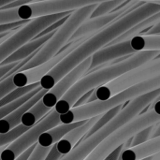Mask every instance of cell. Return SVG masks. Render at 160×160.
Returning <instances> with one entry per match:
<instances>
[{"label":"cell","instance_id":"cell-1","mask_svg":"<svg viewBox=\"0 0 160 160\" xmlns=\"http://www.w3.org/2000/svg\"><path fill=\"white\" fill-rule=\"evenodd\" d=\"M159 11L160 3L145 2L120 16L100 31L87 38L69 54L61 60L40 80L39 86L47 91L50 90L62 78H64L84 60L91 57L95 52L108 46L112 40L135 24Z\"/></svg>","mask_w":160,"mask_h":160},{"label":"cell","instance_id":"cell-2","mask_svg":"<svg viewBox=\"0 0 160 160\" xmlns=\"http://www.w3.org/2000/svg\"><path fill=\"white\" fill-rule=\"evenodd\" d=\"M160 51H141L126 57V59L89 72L77 81L57 102L53 110L59 114L68 112L76 101L85 93L102 86L137 67L156 58Z\"/></svg>","mask_w":160,"mask_h":160},{"label":"cell","instance_id":"cell-3","mask_svg":"<svg viewBox=\"0 0 160 160\" xmlns=\"http://www.w3.org/2000/svg\"><path fill=\"white\" fill-rule=\"evenodd\" d=\"M159 95L160 88L131 100V102H129L128 105L122 109L121 112L105 127L100 128L89 138L82 140L68 154L62 157L59 160H84L105 139H107L111 134L115 132L125 124L139 115V113L144 108H146V106L155 101V99Z\"/></svg>","mask_w":160,"mask_h":160},{"label":"cell","instance_id":"cell-4","mask_svg":"<svg viewBox=\"0 0 160 160\" xmlns=\"http://www.w3.org/2000/svg\"><path fill=\"white\" fill-rule=\"evenodd\" d=\"M159 88L160 75H158L155 78L134 84L107 100H96L80 107H73L68 112L59 115L60 124H72L88 120L95 116L100 115L116 106L123 105L128 100H133Z\"/></svg>","mask_w":160,"mask_h":160},{"label":"cell","instance_id":"cell-5","mask_svg":"<svg viewBox=\"0 0 160 160\" xmlns=\"http://www.w3.org/2000/svg\"><path fill=\"white\" fill-rule=\"evenodd\" d=\"M97 5L98 4L85 6L72 11L68 19L61 24V26L55 30L54 34L50 38V39L37 51L36 54L23 67H22L19 71H23L38 67L56 55L62 50V48L68 43L78 27L84 21L90 18Z\"/></svg>","mask_w":160,"mask_h":160},{"label":"cell","instance_id":"cell-6","mask_svg":"<svg viewBox=\"0 0 160 160\" xmlns=\"http://www.w3.org/2000/svg\"><path fill=\"white\" fill-rule=\"evenodd\" d=\"M158 75H160V57H156L95 89L88 98L87 103L96 100H107L134 84L155 78Z\"/></svg>","mask_w":160,"mask_h":160},{"label":"cell","instance_id":"cell-7","mask_svg":"<svg viewBox=\"0 0 160 160\" xmlns=\"http://www.w3.org/2000/svg\"><path fill=\"white\" fill-rule=\"evenodd\" d=\"M159 122L160 115L152 110L142 115H137L105 139L84 160H104L114 149L125 143L136 133Z\"/></svg>","mask_w":160,"mask_h":160},{"label":"cell","instance_id":"cell-8","mask_svg":"<svg viewBox=\"0 0 160 160\" xmlns=\"http://www.w3.org/2000/svg\"><path fill=\"white\" fill-rule=\"evenodd\" d=\"M72 11L61 12L30 20L26 24L20 26L0 44V64L15 51L35 38L40 32L60 19L68 16Z\"/></svg>","mask_w":160,"mask_h":160},{"label":"cell","instance_id":"cell-9","mask_svg":"<svg viewBox=\"0 0 160 160\" xmlns=\"http://www.w3.org/2000/svg\"><path fill=\"white\" fill-rule=\"evenodd\" d=\"M58 125H60L59 114L54 110H52L38 124L18 137L5 149L1 150L0 160H15L22 152H24L33 144L37 143L38 137L42 133Z\"/></svg>","mask_w":160,"mask_h":160},{"label":"cell","instance_id":"cell-10","mask_svg":"<svg viewBox=\"0 0 160 160\" xmlns=\"http://www.w3.org/2000/svg\"><path fill=\"white\" fill-rule=\"evenodd\" d=\"M105 0H47L21 6L17 8L19 20L28 21L38 17L74 11L85 6L98 4Z\"/></svg>","mask_w":160,"mask_h":160},{"label":"cell","instance_id":"cell-11","mask_svg":"<svg viewBox=\"0 0 160 160\" xmlns=\"http://www.w3.org/2000/svg\"><path fill=\"white\" fill-rule=\"evenodd\" d=\"M86 38H81L79 39L68 42V44H66L62 48V50L56 55H54L52 58H51L47 62L39 65L38 67L29 68L27 70L15 72L13 74V78H12L14 85L17 88H19V87H24V86H27V85H30V84L39 82L40 80L49 71H51L61 60H63L68 54H69L74 49H76Z\"/></svg>","mask_w":160,"mask_h":160},{"label":"cell","instance_id":"cell-12","mask_svg":"<svg viewBox=\"0 0 160 160\" xmlns=\"http://www.w3.org/2000/svg\"><path fill=\"white\" fill-rule=\"evenodd\" d=\"M143 3H145V2L129 0L127 4H125L124 6L120 7L119 8L115 9L114 11H112L111 13H108V14H105L102 16H98L96 18L87 19L78 27V29L73 34V36L71 37V38L69 39L68 42L79 39L81 38L91 37L92 35L100 31L101 29H103L104 27L109 25L111 22H112L113 21L118 19L120 16L124 15L125 13L128 12L131 9H134L135 8H137L139 6L142 5Z\"/></svg>","mask_w":160,"mask_h":160},{"label":"cell","instance_id":"cell-13","mask_svg":"<svg viewBox=\"0 0 160 160\" xmlns=\"http://www.w3.org/2000/svg\"><path fill=\"white\" fill-rule=\"evenodd\" d=\"M91 65V57L84 60L78 67H76L73 70H71L68 74H67L64 78H62L57 83H55L44 96L40 98L42 104L49 110L52 111L57 102L63 98V96L67 93V91L82 76H84Z\"/></svg>","mask_w":160,"mask_h":160},{"label":"cell","instance_id":"cell-14","mask_svg":"<svg viewBox=\"0 0 160 160\" xmlns=\"http://www.w3.org/2000/svg\"><path fill=\"white\" fill-rule=\"evenodd\" d=\"M135 52H135L130 47L129 40L119 42V43L112 44V45H108L100 49L99 51H98L91 56V65L87 72H90L93 69L102 65L114 62L117 59H120L122 57H127Z\"/></svg>","mask_w":160,"mask_h":160},{"label":"cell","instance_id":"cell-15","mask_svg":"<svg viewBox=\"0 0 160 160\" xmlns=\"http://www.w3.org/2000/svg\"><path fill=\"white\" fill-rule=\"evenodd\" d=\"M47 93V90L41 89L38 93H37L34 97H32L29 100L24 102L22 106L17 108L16 110L9 112L8 115L0 119V134H6L17 128L22 123V115L33 106L35 105L43 96Z\"/></svg>","mask_w":160,"mask_h":160},{"label":"cell","instance_id":"cell-16","mask_svg":"<svg viewBox=\"0 0 160 160\" xmlns=\"http://www.w3.org/2000/svg\"><path fill=\"white\" fill-rule=\"evenodd\" d=\"M99 116L100 115H98V116H95L93 118L86 120V122L83 125H82V126L70 130L68 133H67L57 143H55L58 152L63 157L66 156L67 154H68L76 146V144L80 141H82V138L84 137V135L88 132V130L98 121Z\"/></svg>","mask_w":160,"mask_h":160},{"label":"cell","instance_id":"cell-17","mask_svg":"<svg viewBox=\"0 0 160 160\" xmlns=\"http://www.w3.org/2000/svg\"><path fill=\"white\" fill-rule=\"evenodd\" d=\"M54 32H55V30L49 33V34H47V35H45V36H42L40 38H33L32 40H30L29 42H27L26 44L22 46L20 49L15 51L8 57H7L0 64V66H5V65L12 64V63H15V62H19V61H22V60L29 57L32 53H34L38 49H40L50 39V38L54 34Z\"/></svg>","mask_w":160,"mask_h":160},{"label":"cell","instance_id":"cell-18","mask_svg":"<svg viewBox=\"0 0 160 160\" xmlns=\"http://www.w3.org/2000/svg\"><path fill=\"white\" fill-rule=\"evenodd\" d=\"M85 122H86V120L72 123V124H60V125L51 128L50 130H47L46 132L42 133L38 137L37 144L41 147H44V148H51L52 145L57 143L67 133H68L70 130L83 125Z\"/></svg>","mask_w":160,"mask_h":160},{"label":"cell","instance_id":"cell-19","mask_svg":"<svg viewBox=\"0 0 160 160\" xmlns=\"http://www.w3.org/2000/svg\"><path fill=\"white\" fill-rule=\"evenodd\" d=\"M160 152V136L151 139L145 143L122 151L118 160H141Z\"/></svg>","mask_w":160,"mask_h":160},{"label":"cell","instance_id":"cell-20","mask_svg":"<svg viewBox=\"0 0 160 160\" xmlns=\"http://www.w3.org/2000/svg\"><path fill=\"white\" fill-rule=\"evenodd\" d=\"M160 20V11L155 13L154 15L142 20V22H140L139 23L135 24L134 26H132L130 29H128V31H126L125 33H123L121 36H119L118 38H116L114 40H112L109 45H112V44H116L119 42H123V41H127V40H130L131 38L137 37V36H142L144 35L156 22H158Z\"/></svg>","mask_w":160,"mask_h":160},{"label":"cell","instance_id":"cell-21","mask_svg":"<svg viewBox=\"0 0 160 160\" xmlns=\"http://www.w3.org/2000/svg\"><path fill=\"white\" fill-rule=\"evenodd\" d=\"M130 47L135 52L141 51H160V35L137 36L129 40Z\"/></svg>","mask_w":160,"mask_h":160},{"label":"cell","instance_id":"cell-22","mask_svg":"<svg viewBox=\"0 0 160 160\" xmlns=\"http://www.w3.org/2000/svg\"><path fill=\"white\" fill-rule=\"evenodd\" d=\"M49 110L42 104V102L40 101V99L35 104L33 105L22 117V123L21 125H22L25 128H32L34 127L36 124H38L41 118H43L45 115H47L49 113Z\"/></svg>","mask_w":160,"mask_h":160},{"label":"cell","instance_id":"cell-23","mask_svg":"<svg viewBox=\"0 0 160 160\" xmlns=\"http://www.w3.org/2000/svg\"><path fill=\"white\" fill-rule=\"evenodd\" d=\"M122 107H123V105H119V106H116V107H114V108H112V109L107 111L106 112L102 113V114L99 116V118L98 119V121L93 125V127H92V128L88 130V132L84 135L83 140L89 138V137L92 136L94 133H96L97 131H98L100 128H102L103 127H105L109 122H111V121H112V119L121 112V110L123 109ZM82 141H81V142H82Z\"/></svg>","mask_w":160,"mask_h":160},{"label":"cell","instance_id":"cell-24","mask_svg":"<svg viewBox=\"0 0 160 160\" xmlns=\"http://www.w3.org/2000/svg\"><path fill=\"white\" fill-rule=\"evenodd\" d=\"M35 55V52L34 53H32L29 57H27V58H25V59H23V60H22L21 61V63L15 68H13V70L9 73V74H8L5 78H3L2 80H0V99L2 98H4L6 95H8L9 92H11L12 90H14V89H16L17 87L14 85V83H13V74L15 73V72H17V71H19V69L22 68V67H23L33 56Z\"/></svg>","mask_w":160,"mask_h":160},{"label":"cell","instance_id":"cell-25","mask_svg":"<svg viewBox=\"0 0 160 160\" xmlns=\"http://www.w3.org/2000/svg\"><path fill=\"white\" fill-rule=\"evenodd\" d=\"M129 0H105L97 5L96 8L92 12L90 18H96L114 11L120 7L127 4Z\"/></svg>","mask_w":160,"mask_h":160},{"label":"cell","instance_id":"cell-26","mask_svg":"<svg viewBox=\"0 0 160 160\" xmlns=\"http://www.w3.org/2000/svg\"><path fill=\"white\" fill-rule=\"evenodd\" d=\"M37 87H39V82L30 84V85H27V86H24V87H19V88H16V89L12 90L11 92H9L8 95H6L4 98H2L0 99V108L9 104V103H12L15 100L22 98L23 96H25L26 94H28L32 90L36 89Z\"/></svg>","mask_w":160,"mask_h":160},{"label":"cell","instance_id":"cell-27","mask_svg":"<svg viewBox=\"0 0 160 160\" xmlns=\"http://www.w3.org/2000/svg\"><path fill=\"white\" fill-rule=\"evenodd\" d=\"M41 89H42V88H41L40 86H39V87H37L36 89L32 90L31 92H29L28 94H26V95L23 96L22 98H21L15 100V101L12 102V103H9V104H8V105L4 106V107H2V108H0V119H2L3 117H5L6 115H8V114L9 112H11L12 111L16 110V109L19 108L20 106H22L24 102H26L27 100H29L32 97H34V96H35L37 93H38Z\"/></svg>","mask_w":160,"mask_h":160},{"label":"cell","instance_id":"cell-28","mask_svg":"<svg viewBox=\"0 0 160 160\" xmlns=\"http://www.w3.org/2000/svg\"><path fill=\"white\" fill-rule=\"evenodd\" d=\"M28 129H29L28 128H25L22 125H20L6 134H0V148L10 144L12 142H14L18 137H20Z\"/></svg>","mask_w":160,"mask_h":160},{"label":"cell","instance_id":"cell-29","mask_svg":"<svg viewBox=\"0 0 160 160\" xmlns=\"http://www.w3.org/2000/svg\"><path fill=\"white\" fill-rule=\"evenodd\" d=\"M154 130H155V125H153L151 127H148V128L141 130L140 132L136 133L133 136V140H132L130 148L142 145V144L145 143L146 142H148L149 140H151V136H152Z\"/></svg>","mask_w":160,"mask_h":160},{"label":"cell","instance_id":"cell-30","mask_svg":"<svg viewBox=\"0 0 160 160\" xmlns=\"http://www.w3.org/2000/svg\"><path fill=\"white\" fill-rule=\"evenodd\" d=\"M17 8H18L0 10V24L21 21V20H19V18L17 16Z\"/></svg>","mask_w":160,"mask_h":160},{"label":"cell","instance_id":"cell-31","mask_svg":"<svg viewBox=\"0 0 160 160\" xmlns=\"http://www.w3.org/2000/svg\"><path fill=\"white\" fill-rule=\"evenodd\" d=\"M50 149L51 148H44V147H41L37 144L34 151L32 152L31 156L27 160H44L45 157L49 153Z\"/></svg>","mask_w":160,"mask_h":160},{"label":"cell","instance_id":"cell-32","mask_svg":"<svg viewBox=\"0 0 160 160\" xmlns=\"http://www.w3.org/2000/svg\"><path fill=\"white\" fill-rule=\"evenodd\" d=\"M28 21H23V20H21V21H17V22H9V23H4V24H0V35L3 34V33H6V32H9L13 29H16V28H19L20 26L22 25H24L26 24Z\"/></svg>","mask_w":160,"mask_h":160},{"label":"cell","instance_id":"cell-33","mask_svg":"<svg viewBox=\"0 0 160 160\" xmlns=\"http://www.w3.org/2000/svg\"><path fill=\"white\" fill-rule=\"evenodd\" d=\"M20 63H21V61L15 62L12 64H8V65H5V66H0V80L5 78L8 73H10L12 71V69L15 67H17Z\"/></svg>","mask_w":160,"mask_h":160},{"label":"cell","instance_id":"cell-34","mask_svg":"<svg viewBox=\"0 0 160 160\" xmlns=\"http://www.w3.org/2000/svg\"><path fill=\"white\" fill-rule=\"evenodd\" d=\"M63 156L58 152L56 145H52L49 151V153L47 154V156L45 157L44 160H59Z\"/></svg>","mask_w":160,"mask_h":160},{"label":"cell","instance_id":"cell-35","mask_svg":"<svg viewBox=\"0 0 160 160\" xmlns=\"http://www.w3.org/2000/svg\"><path fill=\"white\" fill-rule=\"evenodd\" d=\"M125 150H126L125 149V143H123L120 146H118L116 149H114L109 156H107L104 158V160H118L122 151H125Z\"/></svg>","mask_w":160,"mask_h":160},{"label":"cell","instance_id":"cell-36","mask_svg":"<svg viewBox=\"0 0 160 160\" xmlns=\"http://www.w3.org/2000/svg\"><path fill=\"white\" fill-rule=\"evenodd\" d=\"M95 90V89H94ZM94 90H92V91H89V92H87V93H85L84 95H82L77 101H76V103L74 104V106L73 107H80V106H82V105H84V104H86L87 103V100H88V98H90V96L92 95V93H93V91Z\"/></svg>","mask_w":160,"mask_h":160},{"label":"cell","instance_id":"cell-37","mask_svg":"<svg viewBox=\"0 0 160 160\" xmlns=\"http://www.w3.org/2000/svg\"><path fill=\"white\" fill-rule=\"evenodd\" d=\"M36 145H37V143H35V144H33L32 146H30L28 149H26L24 152H22L18 158H16L15 160H27L29 158V157L31 156V154H32V152L34 151V149H35V147H36Z\"/></svg>","mask_w":160,"mask_h":160},{"label":"cell","instance_id":"cell-38","mask_svg":"<svg viewBox=\"0 0 160 160\" xmlns=\"http://www.w3.org/2000/svg\"><path fill=\"white\" fill-rule=\"evenodd\" d=\"M144 35H148V36H157L160 35V20L156 22Z\"/></svg>","mask_w":160,"mask_h":160},{"label":"cell","instance_id":"cell-39","mask_svg":"<svg viewBox=\"0 0 160 160\" xmlns=\"http://www.w3.org/2000/svg\"><path fill=\"white\" fill-rule=\"evenodd\" d=\"M150 110L154 111L156 113H158V114L160 115V100L155 101V103H153V105H152V107H151Z\"/></svg>","mask_w":160,"mask_h":160},{"label":"cell","instance_id":"cell-40","mask_svg":"<svg viewBox=\"0 0 160 160\" xmlns=\"http://www.w3.org/2000/svg\"><path fill=\"white\" fill-rule=\"evenodd\" d=\"M160 136V122L159 124L155 128V130H154V132H153V134H152V136H151V139H155V138H158V137H159Z\"/></svg>","mask_w":160,"mask_h":160},{"label":"cell","instance_id":"cell-41","mask_svg":"<svg viewBox=\"0 0 160 160\" xmlns=\"http://www.w3.org/2000/svg\"><path fill=\"white\" fill-rule=\"evenodd\" d=\"M13 1H15V0H0V8H1L2 7L6 6V5H8V4L13 2Z\"/></svg>","mask_w":160,"mask_h":160},{"label":"cell","instance_id":"cell-42","mask_svg":"<svg viewBox=\"0 0 160 160\" xmlns=\"http://www.w3.org/2000/svg\"><path fill=\"white\" fill-rule=\"evenodd\" d=\"M16 29H17V28H16ZM14 31H15V29L11 30V31H10V32H8V34H7L6 36H4V37H3L2 38H0V44H1V43H2V42L4 41V40H6V39H7V38H8V37H9V36H10V35H11V34H12V33H13Z\"/></svg>","mask_w":160,"mask_h":160},{"label":"cell","instance_id":"cell-43","mask_svg":"<svg viewBox=\"0 0 160 160\" xmlns=\"http://www.w3.org/2000/svg\"><path fill=\"white\" fill-rule=\"evenodd\" d=\"M135 1H142V2H160V0H135Z\"/></svg>","mask_w":160,"mask_h":160},{"label":"cell","instance_id":"cell-44","mask_svg":"<svg viewBox=\"0 0 160 160\" xmlns=\"http://www.w3.org/2000/svg\"><path fill=\"white\" fill-rule=\"evenodd\" d=\"M141 160H153V156H151V157H147V158H142V159Z\"/></svg>","mask_w":160,"mask_h":160},{"label":"cell","instance_id":"cell-45","mask_svg":"<svg viewBox=\"0 0 160 160\" xmlns=\"http://www.w3.org/2000/svg\"><path fill=\"white\" fill-rule=\"evenodd\" d=\"M158 100H160V95L158 97V98H156V99H155V101H158ZM155 101H154V102H155Z\"/></svg>","mask_w":160,"mask_h":160},{"label":"cell","instance_id":"cell-46","mask_svg":"<svg viewBox=\"0 0 160 160\" xmlns=\"http://www.w3.org/2000/svg\"><path fill=\"white\" fill-rule=\"evenodd\" d=\"M158 3H160V2H158Z\"/></svg>","mask_w":160,"mask_h":160},{"label":"cell","instance_id":"cell-47","mask_svg":"<svg viewBox=\"0 0 160 160\" xmlns=\"http://www.w3.org/2000/svg\"><path fill=\"white\" fill-rule=\"evenodd\" d=\"M0 152H1V151H0Z\"/></svg>","mask_w":160,"mask_h":160}]
</instances>
